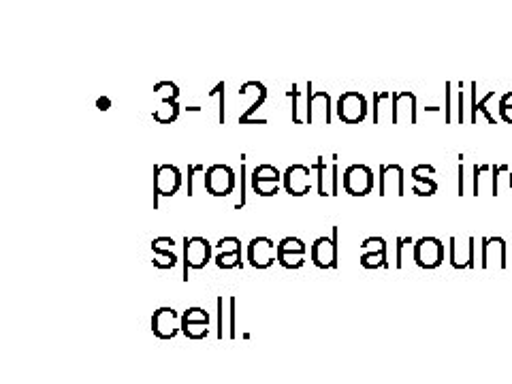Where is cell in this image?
I'll list each match as a JSON object with an SVG mask.
<instances>
[{
    "mask_svg": "<svg viewBox=\"0 0 512 384\" xmlns=\"http://www.w3.org/2000/svg\"><path fill=\"white\" fill-rule=\"evenodd\" d=\"M207 169L203 165H190L188 167V197L195 195V175L205 173Z\"/></svg>",
    "mask_w": 512,
    "mask_h": 384,
    "instance_id": "25",
    "label": "cell"
},
{
    "mask_svg": "<svg viewBox=\"0 0 512 384\" xmlns=\"http://www.w3.org/2000/svg\"><path fill=\"white\" fill-rule=\"evenodd\" d=\"M378 195L387 197V195H404V169L399 165H382L380 167V186H378Z\"/></svg>",
    "mask_w": 512,
    "mask_h": 384,
    "instance_id": "15",
    "label": "cell"
},
{
    "mask_svg": "<svg viewBox=\"0 0 512 384\" xmlns=\"http://www.w3.org/2000/svg\"><path fill=\"white\" fill-rule=\"evenodd\" d=\"M472 259H474V239H468L466 248L461 250L457 237H453L451 239V263L455 267H470Z\"/></svg>",
    "mask_w": 512,
    "mask_h": 384,
    "instance_id": "18",
    "label": "cell"
},
{
    "mask_svg": "<svg viewBox=\"0 0 512 384\" xmlns=\"http://www.w3.org/2000/svg\"><path fill=\"white\" fill-rule=\"evenodd\" d=\"M274 261H278V244L269 237H254L248 244V263L254 269H267Z\"/></svg>",
    "mask_w": 512,
    "mask_h": 384,
    "instance_id": "9",
    "label": "cell"
},
{
    "mask_svg": "<svg viewBox=\"0 0 512 384\" xmlns=\"http://www.w3.org/2000/svg\"><path fill=\"white\" fill-rule=\"evenodd\" d=\"M171 237H156L152 242V254H154V267L156 269H173L178 265V256L171 250L173 248Z\"/></svg>",
    "mask_w": 512,
    "mask_h": 384,
    "instance_id": "17",
    "label": "cell"
},
{
    "mask_svg": "<svg viewBox=\"0 0 512 384\" xmlns=\"http://www.w3.org/2000/svg\"><path fill=\"white\" fill-rule=\"evenodd\" d=\"M363 250H372L365 252L361 256V265L365 269H376V267H387V242L382 237H367L361 244Z\"/></svg>",
    "mask_w": 512,
    "mask_h": 384,
    "instance_id": "16",
    "label": "cell"
},
{
    "mask_svg": "<svg viewBox=\"0 0 512 384\" xmlns=\"http://www.w3.org/2000/svg\"><path fill=\"white\" fill-rule=\"evenodd\" d=\"M216 265L218 269H235V267L242 269L244 267L242 252H218Z\"/></svg>",
    "mask_w": 512,
    "mask_h": 384,
    "instance_id": "21",
    "label": "cell"
},
{
    "mask_svg": "<svg viewBox=\"0 0 512 384\" xmlns=\"http://www.w3.org/2000/svg\"><path fill=\"white\" fill-rule=\"evenodd\" d=\"M282 186L291 197H306L312 188V169L306 165H291L282 173Z\"/></svg>",
    "mask_w": 512,
    "mask_h": 384,
    "instance_id": "7",
    "label": "cell"
},
{
    "mask_svg": "<svg viewBox=\"0 0 512 384\" xmlns=\"http://www.w3.org/2000/svg\"><path fill=\"white\" fill-rule=\"evenodd\" d=\"M316 173V190L320 197H335L340 190V178H338V154L331 156V165L325 163V156H318L312 167Z\"/></svg>",
    "mask_w": 512,
    "mask_h": 384,
    "instance_id": "1",
    "label": "cell"
},
{
    "mask_svg": "<svg viewBox=\"0 0 512 384\" xmlns=\"http://www.w3.org/2000/svg\"><path fill=\"white\" fill-rule=\"evenodd\" d=\"M237 178L229 165H212L203 175V186L212 197H229L235 190Z\"/></svg>",
    "mask_w": 512,
    "mask_h": 384,
    "instance_id": "2",
    "label": "cell"
},
{
    "mask_svg": "<svg viewBox=\"0 0 512 384\" xmlns=\"http://www.w3.org/2000/svg\"><path fill=\"white\" fill-rule=\"evenodd\" d=\"M96 105H99L101 111H107L109 105H111V101H109V99H99V103H96Z\"/></svg>",
    "mask_w": 512,
    "mask_h": 384,
    "instance_id": "26",
    "label": "cell"
},
{
    "mask_svg": "<svg viewBox=\"0 0 512 384\" xmlns=\"http://www.w3.org/2000/svg\"><path fill=\"white\" fill-rule=\"evenodd\" d=\"M280 182H282V173L274 165H267V163L254 167L250 175L252 190L259 197H276L280 192Z\"/></svg>",
    "mask_w": 512,
    "mask_h": 384,
    "instance_id": "5",
    "label": "cell"
},
{
    "mask_svg": "<svg viewBox=\"0 0 512 384\" xmlns=\"http://www.w3.org/2000/svg\"><path fill=\"white\" fill-rule=\"evenodd\" d=\"M182 333L188 340H203L210 333V314L201 308H190L182 314Z\"/></svg>",
    "mask_w": 512,
    "mask_h": 384,
    "instance_id": "14",
    "label": "cell"
},
{
    "mask_svg": "<svg viewBox=\"0 0 512 384\" xmlns=\"http://www.w3.org/2000/svg\"><path fill=\"white\" fill-rule=\"evenodd\" d=\"M154 92L163 94V99H178V94H180L178 86L171 84V82H160V84H156V86H154Z\"/></svg>",
    "mask_w": 512,
    "mask_h": 384,
    "instance_id": "23",
    "label": "cell"
},
{
    "mask_svg": "<svg viewBox=\"0 0 512 384\" xmlns=\"http://www.w3.org/2000/svg\"><path fill=\"white\" fill-rule=\"evenodd\" d=\"M310 256L318 269H335L338 267V239L318 237L310 248Z\"/></svg>",
    "mask_w": 512,
    "mask_h": 384,
    "instance_id": "13",
    "label": "cell"
},
{
    "mask_svg": "<svg viewBox=\"0 0 512 384\" xmlns=\"http://www.w3.org/2000/svg\"><path fill=\"white\" fill-rule=\"evenodd\" d=\"M178 116H180V105L175 103V99H163V103H160V107L152 114V118L158 124H171L178 120Z\"/></svg>",
    "mask_w": 512,
    "mask_h": 384,
    "instance_id": "19",
    "label": "cell"
},
{
    "mask_svg": "<svg viewBox=\"0 0 512 384\" xmlns=\"http://www.w3.org/2000/svg\"><path fill=\"white\" fill-rule=\"evenodd\" d=\"M218 252H242V242L237 237H222L216 244Z\"/></svg>",
    "mask_w": 512,
    "mask_h": 384,
    "instance_id": "22",
    "label": "cell"
},
{
    "mask_svg": "<svg viewBox=\"0 0 512 384\" xmlns=\"http://www.w3.org/2000/svg\"><path fill=\"white\" fill-rule=\"evenodd\" d=\"M182 171L175 165H156L154 167V195L173 197L182 188Z\"/></svg>",
    "mask_w": 512,
    "mask_h": 384,
    "instance_id": "8",
    "label": "cell"
},
{
    "mask_svg": "<svg viewBox=\"0 0 512 384\" xmlns=\"http://www.w3.org/2000/svg\"><path fill=\"white\" fill-rule=\"evenodd\" d=\"M152 331L158 340H173L182 331V316L173 308H158L152 316Z\"/></svg>",
    "mask_w": 512,
    "mask_h": 384,
    "instance_id": "10",
    "label": "cell"
},
{
    "mask_svg": "<svg viewBox=\"0 0 512 384\" xmlns=\"http://www.w3.org/2000/svg\"><path fill=\"white\" fill-rule=\"evenodd\" d=\"M412 178H414V188H412V192H416V195L419 197H431L434 195V192L438 190V184L429 178V175H423L421 171H416V169H412Z\"/></svg>",
    "mask_w": 512,
    "mask_h": 384,
    "instance_id": "20",
    "label": "cell"
},
{
    "mask_svg": "<svg viewBox=\"0 0 512 384\" xmlns=\"http://www.w3.org/2000/svg\"><path fill=\"white\" fill-rule=\"evenodd\" d=\"M376 178L367 165H350L342 175V186L350 197H367L374 190Z\"/></svg>",
    "mask_w": 512,
    "mask_h": 384,
    "instance_id": "3",
    "label": "cell"
},
{
    "mask_svg": "<svg viewBox=\"0 0 512 384\" xmlns=\"http://www.w3.org/2000/svg\"><path fill=\"white\" fill-rule=\"evenodd\" d=\"M510 186H512V175H510Z\"/></svg>",
    "mask_w": 512,
    "mask_h": 384,
    "instance_id": "27",
    "label": "cell"
},
{
    "mask_svg": "<svg viewBox=\"0 0 512 384\" xmlns=\"http://www.w3.org/2000/svg\"><path fill=\"white\" fill-rule=\"evenodd\" d=\"M367 116V101L359 92H346L338 101V118L346 124H359Z\"/></svg>",
    "mask_w": 512,
    "mask_h": 384,
    "instance_id": "11",
    "label": "cell"
},
{
    "mask_svg": "<svg viewBox=\"0 0 512 384\" xmlns=\"http://www.w3.org/2000/svg\"><path fill=\"white\" fill-rule=\"evenodd\" d=\"M444 261V244L438 237H421L414 244V263L423 269H436Z\"/></svg>",
    "mask_w": 512,
    "mask_h": 384,
    "instance_id": "6",
    "label": "cell"
},
{
    "mask_svg": "<svg viewBox=\"0 0 512 384\" xmlns=\"http://www.w3.org/2000/svg\"><path fill=\"white\" fill-rule=\"evenodd\" d=\"M306 250L308 246L303 244V239L284 237L278 244V263L284 269H299L306 263Z\"/></svg>",
    "mask_w": 512,
    "mask_h": 384,
    "instance_id": "12",
    "label": "cell"
},
{
    "mask_svg": "<svg viewBox=\"0 0 512 384\" xmlns=\"http://www.w3.org/2000/svg\"><path fill=\"white\" fill-rule=\"evenodd\" d=\"M246 178H248V169L242 167V171H239V203L235 205V210H242V207L248 203V199H246Z\"/></svg>",
    "mask_w": 512,
    "mask_h": 384,
    "instance_id": "24",
    "label": "cell"
},
{
    "mask_svg": "<svg viewBox=\"0 0 512 384\" xmlns=\"http://www.w3.org/2000/svg\"><path fill=\"white\" fill-rule=\"evenodd\" d=\"M212 261V244L205 237L184 239V280L188 282V269H203Z\"/></svg>",
    "mask_w": 512,
    "mask_h": 384,
    "instance_id": "4",
    "label": "cell"
}]
</instances>
